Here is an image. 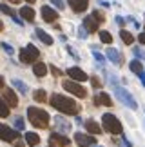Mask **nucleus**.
I'll return each mask as SVG.
<instances>
[{
  "label": "nucleus",
  "mask_w": 145,
  "mask_h": 147,
  "mask_svg": "<svg viewBox=\"0 0 145 147\" xmlns=\"http://www.w3.org/2000/svg\"><path fill=\"white\" fill-rule=\"evenodd\" d=\"M51 105L54 109H58L60 113H64V115H75L76 116L78 113H80V105L72 98H67V96H64V94H53Z\"/></svg>",
  "instance_id": "obj_1"
},
{
  "label": "nucleus",
  "mask_w": 145,
  "mask_h": 147,
  "mask_svg": "<svg viewBox=\"0 0 145 147\" xmlns=\"http://www.w3.org/2000/svg\"><path fill=\"white\" fill-rule=\"evenodd\" d=\"M27 118H29V122L38 129H46L49 125V120H51L49 115L44 109H40V107H29V109H27Z\"/></svg>",
  "instance_id": "obj_2"
},
{
  "label": "nucleus",
  "mask_w": 145,
  "mask_h": 147,
  "mask_svg": "<svg viewBox=\"0 0 145 147\" xmlns=\"http://www.w3.org/2000/svg\"><path fill=\"white\" fill-rule=\"evenodd\" d=\"M102 122H103V129L107 133H111V134H122V123L118 122V118H116L114 115H111V113L103 115Z\"/></svg>",
  "instance_id": "obj_3"
},
{
  "label": "nucleus",
  "mask_w": 145,
  "mask_h": 147,
  "mask_svg": "<svg viewBox=\"0 0 145 147\" xmlns=\"http://www.w3.org/2000/svg\"><path fill=\"white\" fill-rule=\"evenodd\" d=\"M38 56H40V51L33 46V44L26 46L24 49H20V62L22 64H33V62L38 60Z\"/></svg>",
  "instance_id": "obj_4"
},
{
  "label": "nucleus",
  "mask_w": 145,
  "mask_h": 147,
  "mask_svg": "<svg viewBox=\"0 0 145 147\" xmlns=\"http://www.w3.org/2000/svg\"><path fill=\"white\" fill-rule=\"evenodd\" d=\"M114 94H116V98H118L124 105H127L129 109H136L138 104H136V100L131 96V93H127L124 87H118V86H114Z\"/></svg>",
  "instance_id": "obj_5"
},
{
  "label": "nucleus",
  "mask_w": 145,
  "mask_h": 147,
  "mask_svg": "<svg viewBox=\"0 0 145 147\" xmlns=\"http://www.w3.org/2000/svg\"><path fill=\"white\" fill-rule=\"evenodd\" d=\"M62 86H64L65 91L72 93V94H75V96H78V98H85V96H87L85 87H82L80 84H76L75 80H64V82H62Z\"/></svg>",
  "instance_id": "obj_6"
},
{
  "label": "nucleus",
  "mask_w": 145,
  "mask_h": 147,
  "mask_svg": "<svg viewBox=\"0 0 145 147\" xmlns=\"http://www.w3.org/2000/svg\"><path fill=\"white\" fill-rule=\"evenodd\" d=\"M0 140H4V142H15V140H18V133L13 131L7 125H4V123H0Z\"/></svg>",
  "instance_id": "obj_7"
},
{
  "label": "nucleus",
  "mask_w": 145,
  "mask_h": 147,
  "mask_svg": "<svg viewBox=\"0 0 145 147\" xmlns=\"http://www.w3.org/2000/svg\"><path fill=\"white\" fill-rule=\"evenodd\" d=\"M69 147L71 142H69V138H65L62 136V134H58V133H53L51 134V138H49V147Z\"/></svg>",
  "instance_id": "obj_8"
},
{
  "label": "nucleus",
  "mask_w": 145,
  "mask_h": 147,
  "mask_svg": "<svg viewBox=\"0 0 145 147\" xmlns=\"http://www.w3.org/2000/svg\"><path fill=\"white\" fill-rule=\"evenodd\" d=\"M98 26H100V22H98V18L94 15H89V16L83 18V27H85L89 33H96L98 31Z\"/></svg>",
  "instance_id": "obj_9"
},
{
  "label": "nucleus",
  "mask_w": 145,
  "mask_h": 147,
  "mask_svg": "<svg viewBox=\"0 0 145 147\" xmlns=\"http://www.w3.org/2000/svg\"><path fill=\"white\" fill-rule=\"evenodd\" d=\"M75 140H76V144L80 145V147H89V145L96 144V140H94L93 136H87V134H83V133H76L75 134Z\"/></svg>",
  "instance_id": "obj_10"
},
{
  "label": "nucleus",
  "mask_w": 145,
  "mask_h": 147,
  "mask_svg": "<svg viewBox=\"0 0 145 147\" xmlns=\"http://www.w3.org/2000/svg\"><path fill=\"white\" fill-rule=\"evenodd\" d=\"M67 75H69L75 82H85L87 78H89L85 73L80 69V67H69V69H67Z\"/></svg>",
  "instance_id": "obj_11"
},
{
  "label": "nucleus",
  "mask_w": 145,
  "mask_h": 147,
  "mask_svg": "<svg viewBox=\"0 0 145 147\" xmlns=\"http://www.w3.org/2000/svg\"><path fill=\"white\" fill-rule=\"evenodd\" d=\"M40 11H42V18L46 20V22H54V20L58 18V13L53 7H49V5H44Z\"/></svg>",
  "instance_id": "obj_12"
},
{
  "label": "nucleus",
  "mask_w": 145,
  "mask_h": 147,
  "mask_svg": "<svg viewBox=\"0 0 145 147\" xmlns=\"http://www.w3.org/2000/svg\"><path fill=\"white\" fill-rule=\"evenodd\" d=\"M69 5L75 13H83L89 5V0H69Z\"/></svg>",
  "instance_id": "obj_13"
},
{
  "label": "nucleus",
  "mask_w": 145,
  "mask_h": 147,
  "mask_svg": "<svg viewBox=\"0 0 145 147\" xmlns=\"http://www.w3.org/2000/svg\"><path fill=\"white\" fill-rule=\"evenodd\" d=\"M94 104L96 105H105V107H111L113 105V100L107 93H98L96 96H94Z\"/></svg>",
  "instance_id": "obj_14"
},
{
  "label": "nucleus",
  "mask_w": 145,
  "mask_h": 147,
  "mask_svg": "<svg viewBox=\"0 0 145 147\" xmlns=\"http://www.w3.org/2000/svg\"><path fill=\"white\" fill-rule=\"evenodd\" d=\"M54 125H56V129H58L60 133H69L71 131V123L65 120V118H62V116L54 118Z\"/></svg>",
  "instance_id": "obj_15"
},
{
  "label": "nucleus",
  "mask_w": 145,
  "mask_h": 147,
  "mask_svg": "<svg viewBox=\"0 0 145 147\" xmlns=\"http://www.w3.org/2000/svg\"><path fill=\"white\" fill-rule=\"evenodd\" d=\"M4 98H5V102H7L9 107H16V105H18V98H16V94H15L13 89H4Z\"/></svg>",
  "instance_id": "obj_16"
},
{
  "label": "nucleus",
  "mask_w": 145,
  "mask_h": 147,
  "mask_svg": "<svg viewBox=\"0 0 145 147\" xmlns=\"http://www.w3.org/2000/svg\"><path fill=\"white\" fill-rule=\"evenodd\" d=\"M107 58L113 62V64H116V65H120L122 60H124V58H122V55H120V51L114 49V47H109L107 49Z\"/></svg>",
  "instance_id": "obj_17"
},
{
  "label": "nucleus",
  "mask_w": 145,
  "mask_h": 147,
  "mask_svg": "<svg viewBox=\"0 0 145 147\" xmlns=\"http://www.w3.org/2000/svg\"><path fill=\"white\" fill-rule=\"evenodd\" d=\"M20 16L27 22H33L35 20V11H33V7H29V5H26V7L20 9Z\"/></svg>",
  "instance_id": "obj_18"
},
{
  "label": "nucleus",
  "mask_w": 145,
  "mask_h": 147,
  "mask_svg": "<svg viewBox=\"0 0 145 147\" xmlns=\"http://www.w3.org/2000/svg\"><path fill=\"white\" fill-rule=\"evenodd\" d=\"M0 11H2L4 15H9L11 18H13V20L16 22V24H18V26H22V20L18 18V16H16V13H15V11L11 9V7H7V5H5V4H0Z\"/></svg>",
  "instance_id": "obj_19"
},
{
  "label": "nucleus",
  "mask_w": 145,
  "mask_h": 147,
  "mask_svg": "<svg viewBox=\"0 0 145 147\" xmlns=\"http://www.w3.org/2000/svg\"><path fill=\"white\" fill-rule=\"evenodd\" d=\"M85 129H87L91 134H100V133H102V127H100L94 120H87V122H85Z\"/></svg>",
  "instance_id": "obj_20"
},
{
  "label": "nucleus",
  "mask_w": 145,
  "mask_h": 147,
  "mask_svg": "<svg viewBox=\"0 0 145 147\" xmlns=\"http://www.w3.org/2000/svg\"><path fill=\"white\" fill-rule=\"evenodd\" d=\"M26 144L31 145V147H35V145L40 144V136H38L36 133H26Z\"/></svg>",
  "instance_id": "obj_21"
},
{
  "label": "nucleus",
  "mask_w": 145,
  "mask_h": 147,
  "mask_svg": "<svg viewBox=\"0 0 145 147\" xmlns=\"http://www.w3.org/2000/svg\"><path fill=\"white\" fill-rule=\"evenodd\" d=\"M33 73H35L36 76H46V73H47V65H46V64H42V62H36V64L33 65Z\"/></svg>",
  "instance_id": "obj_22"
},
{
  "label": "nucleus",
  "mask_w": 145,
  "mask_h": 147,
  "mask_svg": "<svg viewBox=\"0 0 145 147\" xmlns=\"http://www.w3.org/2000/svg\"><path fill=\"white\" fill-rule=\"evenodd\" d=\"M36 36L40 38V40H42L44 44H46V46H51V44H53V38L49 36V35H47V33L44 31V29H36Z\"/></svg>",
  "instance_id": "obj_23"
},
{
  "label": "nucleus",
  "mask_w": 145,
  "mask_h": 147,
  "mask_svg": "<svg viewBox=\"0 0 145 147\" xmlns=\"http://www.w3.org/2000/svg\"><path fill=\"white\" fill-rule=\"evenodd\" d=\"M129 67H131L132 73H136V75H142V73H143V67L140 64V60H132L131 64H129Z\"/></svg>",
  "instance_id": "obj_24"
},
{
  "label": "nucleus",
  "mask_w": 145,
  "mask_h": 147,
  "mask_svg": "<svg viewBox=\"0 0 145 147\" xmlns=\"http://www.w3.org/2000/svg\"><path fill=\"white\" fill-rule=\"evenodd\" d=\"M120 36H122V40H124V42L127 44V46H131V44L134 42V38H132V35H131L129 31H125V29H122V31H120Z\"/></svg>",
  "instance_id": "obj_25"
},
{
  "label": "nucleus",
  "mask_w": 145,
  "mask_h": 147,
  "mask_svg": "<svg viewBox=\"0 0 145 147\" xmlns=\"http://www.w3.org/2000/svg\"><path fill=\"white\" fill-rule=\"evenodd\" d=\"M33 98H35L36 102H46L47 100V94H46L44 89H36V91L33 93Z\"/></svg>",
  "instance_id": "obj_26"
},
{
  "label": "nucleus",
  "mask_w": 145,
  "mask_h": 147,
  "mask_svg": "<svg viewBox=\"0 0 145 147\" xmlns=\"http://www.w3.org/2000/svg\"><path fill=\"white\" fill-rule=\"evenodd\" d=\"M11 84H13V87H15V89H18L20 93H24V94L27 93V86H26V84L22 82V80H16V78H15V80L11 82Z\"/></svg>",
  "instance_id": "obj_27"
},
{
  "label": "nucleus",
  "mask_w": 145,
  "mask_h": 147,
  "mask_svg": "<svg viewBox=\"0 0 145 147\" xmlns=\"http://www.w3.org/2000/svg\"><path fill=\"white\" fill-rule=\"evenodd\" d=\"M0 116L2 118L9 116V105H7V102H4L2 98H0Z\"/></svg>",
  "instance_id": "obj_28"
},
{
  "label": "nucleus",
  "mask_w": 145,
  "mask_h": 147,
  "mask_svg": "<svg viewBox=\"0 0 145 147\" xmlns=\"http://www.w3.org/2000/svg\"><path fill=\"white\" fill-rule=\"evenodd\" d=\"M100 40H102L103 44H111L113 42V36H111L109 31H100Z\"/></svg>",
  "instance_id": "obj_29"
},
{
  "label": "nucleus",
  "mask_w": 145,
  "mask_h": 147,
  "mask_svg": "<svg viewBox=\"0 0 145 147\" xmlns=\"http://www.w3.org/2000/svg\"><path fill=\"white\" fill-rule=\"evenodd\" d=\"M15 127H16V131H24V118L16 116L15 118Z\"/></svg>",
  "instance_id": "obj_30"
},
{
  "label": "nucleus",
  "mask_w": 145,
  "mask_h": 147,
  "mask_svg": "<svg viewBox=\"0 0 145 147\" xmlns=\"http://www.w3.org/2000/svg\"><path fill=\"white\" fill-rule=\"evenodd\" d=\"M93 55H94V58H96V62H98V64H103V62H105L103 55H102V53H98V51H96V47H93Z\"/></svg>",
  "instance_id": "obj_31"
},
{
  "label": "nucleus",
  "mask_w": 145,
  "mask_h": 147,
  "mask_svg": "<svg viewBox=\"0 0 145 147\" xmlns=\"http://www.w3.org/2000/svg\"><path fill=\"white\" fill-rule=\"evenodd\" d=\"M134 51V55L138 56V58H142V60H145V51H142V49H138V47H134L132 49Z\"/></svg>",
  "instance_id": "obj_32"
},
{
  "label": "nucleus",
  "mask_w": 145,
  "mask_h": 147,
  "mask_svg": "<svg viewBox=\"0 0 145 147\" xmlns=\"http://www.w3.org/2000/svg\"><path fill=\"white\" fill-rule=\"evenodd\" d=\"M93 15H94V16H96V18H98V22H100V24H102V22L105 20L103 13H100V11H93Z\"/></svg>",
  "instance_id": "obj_33"
},
{
  "label": "nucleus",
  "mask_w": 145,
  "mask_h": 147,
  "mask_svg": "<svg viewBox=\"0 0 145 147\" xmlns=\"http://www.w3.org/2000/svg\"><path fill=\"white\" fill-rule=\"evenodd\" d=\"M87 33H89V31H87V29H85V27H83V26H82V27H80V29H78V36H80V38H85V36H87Z\"/></svg>",
  "instance_id": "obj_34"
},
{
  "label": "nucleus",
  "mask_w": 145,
  "mask_h": 147,
  "mask_svg": "<svg viewBox=\"0 0 145 147\" xmlns=\"http://www.w3.org/2000/svg\"><path fill=\"white\" fill-rule=\"evenodd\" d=\"M2 49H4L7 55H13V47H11L9 44H2Z\"/></svg>",
  "instance_id": "obj_35"
},
{
  "label": "nucleus",
  "mask_w": 145,
  "mask_h": 147,
  "mask_svg": "<svg viewBox=\"0 0 145 147\" xmlns=\"http://www.w3.org/2000/svg\"><path fill=\"white\" fill-rule=\"evenodd\" d=\"M53 5H56L58 9H64L65 4H64V0H53Z\"/></svg>",
  "instance_id": "obj_36"
},
{
  "label": "nucleus",
  "mask_w": 145,
  "mask_h": 147,
  "mask_svg": "<svg viewBox=\"0 0 145 147\" xmlns=\"http://www.w3.org/2000/svg\"><path fill=\"white\" fill-rule=\"evenodd\" d=\"M91 82H93V86H94V87H100V86H102V84H100V80H98L96 76H91Z\"/></svg>",
  "instance_id": "obj_37"
},
{
  "label": "nucleus",
  "mask_w": 145,
  "mask_h": 147,
  "mask_svg": "<svg viewBox=\"0 0 145 147\" xmlns=\"http://www.w3.org/2000/svg\"><path fill=\"white\" fill-rule=\"evenodd\" d=\"M51 73H53L54 76H60V75H62V71H60V69H56L54 65H51Z\"/></svg>",
  "instance_id": "obj_38"
},
{
  "label": "nucleus",
  "mask_w": 145,
  "mask_h": 147,
  "mask_svg": "<svg viewBox=\"0 0 145 147\" xmlns=\"http://www.w3.org/2000/svg\"><path fill=\"white\" fill-rule=\"evenodd\" d=\"M127 22H131V24L134 26V27H140V24H138V22H136L134 18H132V16H129V18H127Z\"/></svg>",
  "instance_id": "obj_39"
},
{
  "label": "nucleus",
  "mask_w": 145,
  "mask_h": 147,
  "mask_svg": "<svg viewBox=\"0 0 145 147\" xmlns=\"http://www.w3.org/2000/svg\"><path fill=\"white\" fill-rule=\"evenodd\" d=\"M67 51H69V53H71V56H75V58H76V60H78V58H80V56H78V55H76V51H75V49H72V47H67Z\"/></svg>",
  "instance_id": "obj_40"
},
{
  "label": "nucleus",
  "mask_w": 145,
  "mask_h": 147,
  "mask_svg": "<svg viewBox=\"0 0 145 147\" xmlns=\"http://www.w3.org/2000/svg\"><path fill=\"white\" fill-rule=\"evenodd\" d=\"M138 42H140V44H145V33H140V35H138Z\"/></svg>",
  "instance_id": "obj_41"
},
{
  "label": "nucleus",
  "mask_w": 145,
  "mask_h": 147,
  "mask_svg": "<svg viewBox=\"0 0 145 147\" xmlns=\"http://www.w3.org/2000/svg\"><path fill=\"white\" fill-rule=\"evenodd\" d=\"M116 24H118V26H124V24H125V20L122 18V16H116Z\"/></svg>",
  "instance_id": "obj_42"
},
{
  "label": "nucleus",
  "mask_w": 145,
  "mask_h": 147,
  "mask_svg": "<svg viewBox=\"0 0 145 147\" xmlns=\"http://www.w3.org/2000/svg\"><path fill=\"white\" fill-rule=\"evenodd\" d=\"M15 147H24V142H20V140H15Z\"/></svg>",
  "instance_id": "obj_43"
},
{
  "label": "nucleus",
  "mask_w": 145,
  "mask_h": 147,
  "mask_svg": "<svg viewBox=\"0 0 145 147\" xmlns=\"http://www.w3.org/2000/svg\"><path fill=\"white\" fill-rule=\"evenodd\" d=\"M140 76V80H142V84H143V87H145V73H142V75H138Z\"/></svg>",
  "instance_id": "obj_44"
},
{
  "label": "nucleus",
  "mask_w": 145,
  "mask_h": 147,
  "mask_svg": "<svg viewBox=\"0 0 145 147\" xmlns=\"http://www.w3.org/2000/svg\"><path fill=\"white\" fill-rule=\"evenodd\" d=\"M122 144H124V147H132V145H131L129 142H127V140H125V138H124V140H122Z\"/></svg>",
  "instance_id": "obj_45"
},
{
  "label": "nucleus",
  "mask_w": 145,
  "mask_h": 147,
  "mask_svg": "<svg viewBox=\"0 0 145 147\" xmlns=\"http://www.w3.org/2000/svg\"><path fill=\"white\" fill-rule=\"evenodd\" d=\"M2 87H4V78L0 76V89H2Z\"/></svg>",
  "instance_id": "obj_46"
},
{
  "label": "nucleus",
  "mask_w": 145,
  "mask_h": 147,
  "mask_svg": "<svg viewBox=\"0 0 145 147\" xmlns=\"http://www.w3.org/2000/svg\"><path fill=\"white\" fill-rule=\"evenodd\" d=\"M11 4H20V0H9Z\"/></svg>",
  "instance_id": "obj_47"
},
{
  "label": "nucleus",
  "mask_w": 145,
  "mask_h": 147,
  "mask_svg": "<svg viewBox=\"0 0 145 147\" xmlns=\"http://www.w3.org/2000/svg\"><path fill=\"white\" fill-rule=\"evenodd\" d=\"M2 29H4V24H2V20H0V33H2Z\"/></svg>",
  "instance_id": "obj_48"
},
{
  "label": "nucleus",
  "mask_w": 145,
  "mask_h": 147,
  "mask_svg": "<svg viewBox=\"0 0 145 147\" xmlns=\"http://www.w3.org/2000/svg\"><path fill=\"white\" fill-rule=\"evenodd\" d=\"M26 2H29V4H35V0H26Z\"/></svg>",
  "instance_id": "obj_49"
}]
</instances>
